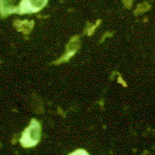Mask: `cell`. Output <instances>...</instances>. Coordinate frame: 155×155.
Returning <instances> with one entry per match:
<instances>
[{
	"label": "cell",
	"instance_id": "obj_1",
	"mask_svg": "<svg viewBox=\"0 0 155 155\" xmlns=\"http://www.w3.org/2000/svg\"><path fill=\"white\" fill-rule=\"evenodd\" d=\"M41 127L35 121H31V124L23 134L20 142L24 147H31L35 145L40 139Z\"/></svg>",
	"mask_w": 155,
	"mask_h": 155
},
{
	"label": "cell",
	"instance_id": "obj_2",
	"mask_svg": "<svg viewBox=\"0 0 155 155\" xmlns=\"http://www.w3.org/2000/svg\"><path fill=\"white\" fill-rule=\"evenodd\" d=\"M47 0H22L19 7L20 13H34L46 5Z\"/></svg>",
	"mask_w": 155,
	"mask_h": 155
},
{
	"label": "cell",
	"instance_id": "obj_3",
	"mask_svg": "<svg viewBox=\"0 0 155 155\" xmlns=\"http://www.w3.org/2000/svg\"><path fill=\"white\" fill-rule=\"evenodd\" d=\"M16 0H0V7L2 14H9L16 10Z\"/></svg>",
	"mask_w": 155,
	"mask_h": 155
},
{
	"label": "cell",
	"instance_id": "obj_4",
	"mask_svg": "<svg viewBox=\"0 0 155 155\" xmlns=\"http://www.w3.org/2000/svg\"><path fill=\"white\" fill-rule=\"evenodd\" d=\"M70 155H89V154H88L86 151H84V150L80 149L74 151V153H72V154H71Z\"/></svg>",
	"mask_w": 155,
	"mask_h": 155
}]
</instances>
